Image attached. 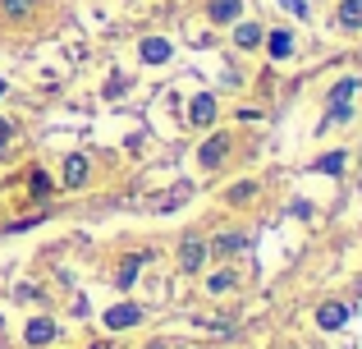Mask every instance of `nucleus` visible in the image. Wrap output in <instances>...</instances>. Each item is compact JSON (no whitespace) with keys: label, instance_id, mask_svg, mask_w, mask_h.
Returning <instances> with one entry per match:
<instances>
[{"label":"nucleus","instance_id":"1","mask_svg":"<svg viewBox=\"0 0 362 349\" xmlns=\"http://www.w3.org/2000/svg\"><path fill=\"white\" fill-rule=\"evenodd\" d=\"M230 147H234V138H230V134L206 138V143L197 147V166H202V171H221V166L230 161Z\"/></svg>","mask_w":362,"mask_h":349},{"label":"nucleus","instance_id":"2","mask_svg":"<svg viewBox=\"0 0 362 349\" xmlns=\"http://www.w3.org/2000/svg\"><path fill=\"white\" fill-rule=\"evenodd\" d=\"M206 262V239H197V234H188L184 244H179V271L184 276H197Z\"/></svg>","mask_w":362,"mask_h":349},{"label":"nucleus","instance_id":"3","mask_svg":"<svg viewBox=\"0 0 362 349\" xmlns=\"http://www.w3.org/2000/svg\"><path fill=\"white\" fill-rule=\"evenodd\" d=\"M262 42H266V28L257 23V18H243V23H234V46H239V51H257Z\"/></svg>","mask_w":362,"mask_h":349},{"label":"nucleus","instance_id":"4","mask_svg":"<svg viewBox=\"0 0 362 349\" xmlns=\"http://www.w3.org/2000/svg\"><path fill=\"white\" fill-rule=\"evenodd\" d=\"M138 55H142L147 64H165L170 55H175V46H170L165 37H142V42H138Z\"/></svg>","mask_w":362,"mask_h":349},{"label":"nucleus","instance_id":"5","mask_svg":"<svg viewBox=\"0 0 362 349\" xmlns=\"http://www.w3.org/2000/svg\"><path fill=\"white\" fill-rule=\"evenodd\" d=\"M188 120H193L197 129H206L216 120V92H197L193 97V106H188Z\"/></svg>","mask_w":362,"mask_h":349},{"label":"nucleus","instance_id":"6","mask_svg":"<svg viewBox=\"0 0 362 349\" xmlns=\"http://www.w3.org/2000/svg\"><path fill=\"white\" fill-rule=\"evenodd\" d=\"M138 322H142V308L138 304H119V308H110V313H106L110 331H129V326H138Z\"/></svg>","mask_w":362,"mask_h":349},{"label":"nucleus","instance_id":"7","mask_svg":"<svg viewBox=\"0 0 362 349\" xmlns=\"http://www.w3.org/2000/svg\"><path fill=\"white\" fill-rule=\"evenodd\" d=\"M266 55H271V60H289V55H293V33H289V28L266 33Z\"/></svg>","mask_w":362,"mask_h":349},{"label":"nucleus","instance_id":"8","mask_svg":"<svg viewBox=\"0 0 362 349\" xmlns=\"http://www.w3.org/2000/svg\"><path fill=\"white\" fill-rule=\"evenodd\" d=\"M247 248V234H216L211 244H206V253H211V258H230V253H243Z\"/></svg>","mask_w":362,"mask_h":349},{"label":"nucleus","instance_id":"9","mask_svg":"<svg viewBox=\"0 0 362 349\" xmlns=\"http://www.w3.org/2000/svg\"><path fill=\"white\" fill-rule=\"evenodd\" d=\"M142 267H147V253H129V258L119 262V271H115V285H119V290H129L133 280H138V271H142Z\"/></svg>","mask_w":362,"mask_h":349},{"label":"nucleus","instance_id":"10","mask_svg":"<svg viewBox=\"0 0 362 349\" xmlns=\"http://www.w3.org/2000/svg\"><path fill=\"white\" fill-rule=\"evenodd\" d=\"M23 341L28 345H51L55 341V322L51 317H33V322L23 326Z\"/></svg>","mask_w":362,"mask_h":349},{"label":"nucleus","instance_id":"11","mask_svg":"<svg viewBox=\"0 0 362 349\" xmlns=\"http://www.w3.org/2000/svg\"><path fill=\"white\" fill-rule=\"evenodd\" d=\"M335 18H339L344 33H362V0H344V5L335 9Z\"/></svg>","mask_w":362,"mask_h":349},{"label":"nucleus","instance_id":"12","mask_svg":"<svg viewBox=\"0 0 362 349\" xmlns=\"http://www.w3.org/2000/svg\"><path fill=\"white\" fill-rule=\"evenodd\" d=\"M243 0H211V23H239Z\"/></svg>","mask_w":362,"mask_h":349},{"label":"nucleus","instance_id":"13","mask_svg":"<svg viewBox=\"0 0 362 349\" xmlns=\"http://www.w3.org/2000/svg\"><path fill=\"white\" fill-rule=\"evenodd\" d=\"M88 184V156H69L64 161V188H83Z\"/></svg>","mask_w":362,"mask_h":349},{"label":"nucleus","instance_id":"14","mask_svg":"<svg viewBox=\"0 0 362 349\" xmlns=\"http://www.w3.org/2000/svg\"><path fill=\"white\" fill-rule=\"evenodd\" d=\"M317 322H321V331H339V326L349 322V308H344V304H326V308L317 313Z\"/></svg>","mask_w":362,"mask_h":349},{"label":"nucleus","instance_id":"15","mask_svg":"<svg viewBox=\"0 0 362 349\" xmlns=\"http://www.w3.org/2000/svg\"><path fill=\"white\" fill-rule=\"evenodd\" d=\"M252 198H257V184H252V179H239V184L225 193V202H230V207H247Z\"/></svg>","mask_w":362,"mask_h":349},{"label":"nucleus","instance_id":"16","mask_svg":"<svg viewBox=\"0 0 362 349\" xmlns=\"http://www.w3.org/2000/svg\"><path fill=\"white\" fill-rule=\"evenodd\" d=\"M362 88L358 79H339L335 88H330V106H349V101H354V92Z\"/></svg>","mask_w":362,"mask_h":349},{"label":"nucleus","instance_id":"17","mask_svg":"<svg viewBox=\"0 0 362 349\" xmlns=\"http://www.w3.org/2000/svg\"><path fill=\"white\" fill-rule=\"evenodd\" d=\"M344 166H349V152H326L317 161V171L321 175H344Z\"/></svg>","mask_w":362,"mask_h":349},{"label":"nucleus","instance_id":"18","mask_svg":"<svg viewBox=\"0 0 362 349\" xmlns=\"http://www.w3.org/2000/svg\"><path fill=\"white\" fill-rule=\"evenodd\" d=\"M33 5H37V0H0V14H5V18H28Z\"/></svg>","mask_w":362,"mask_h":349},{"label":"nucleus","instance_id":"19","mask_svg":"<svg viewBox=\"0 0 362 349\" xmlns=\"http://www.w3.org/2000/svg\"><path fill=\"white\" fill-rule=\"evenodd\" d=\"M349 115H354V110H349V106H330L326 115H321V129H335V125H344Z\"/></svg>","mask_w":362,"mask_h":349},{"label":"nucleus","instance_id":"20","mask_svg":"<svg viewBox=\"0 0 362 349\" xmlns=\"http://www.w3.org/2000/svg\"><path fill=\"white\" fill-rule=\"evenodd\" d=\"M230 285H234V271H216V276L206 280V290H211V294H225Z\"/></svg>","mask_w":362,"mask_h":349},{"label":"nucleus","instance_id":"21","mask_svg":"<svg viewBox=\"0 0 362 349\" xmlns=\"http://www.w3.org/2000/svg\"><path fill=\"white\" fill-rule=\"evenodd\" d=\"M188 193H193V188H188V184H179V188H175V193H170V198H165V202H160V207H165V212H170V207H179V202H184Z\"/></svg>","mask_w":362,"mask_h":349},{"label":"nucleus","instance_id":"22","mask_svg":"<svg viewBox=\"0 0 362 349\" xmlns=\"http://www.w3.org/2000/svg\"><path fill=\"white\" fill-rule=\"evenodd\" d=\"M28 184H33V193H37V198H46V188H51V179H46L42 171H33V179H28Z\"/></svg>","mask_w":362,"mask_h":349},{"label":"nucleus","instance_id":"23","mask_svg":"<svg viewBox=\"0 0 362 349\" xmlns=\"http://www.w3.org/2000/svg\"><path fill=\"white\" fill-rule=\"evenodd\" d=\"M280 5H284V9H289V14H298V18H303V14H308V0H280Z\"/></svg>","mask_w":362,"mask_h":349},{"label":"nucleus","instance_id":"24","mask_svg":"<svg viewBox=\"0 0 362 349\" xmlns=\"http://www.w3.org/2000/svg\"><path fill=\"white\" fill-rule=\"evenodd\" d=\"M9 138H14V125H9V120H0V152L9 147Z\"/></svg>","mask_w":362,"mask_h":349},{"label":"nucleus","instance_id":"25","mask_svg":"<svg viewBox=\"0 0 362 349\" xmlns=\"http://www.w3.org/2000/svg\"><path fill=\"white\" fill-rule=\"evenodd\" d=\"M147 349H170V345H165V341H151V345H147Z\"/></svg>","mask_w":362,"mask_h":349},{"label":"nucleus","instance_id":"26","mask_svg":"<svg viewBox=\"0 0 362 349\" xmlns=\"http://www.w3.org/2000/svg\"><path fill=\"white\" fill-rule=\"evenodd\" d=\"M5 92H9V88H5V79H0V97H5Z\"/></svg>","mask_w":362,"mask_h":349},{"label":"nucleus","instance_id":"27","mask_svg":"<svg viewBox=\"0 0 362 349\" xmlns=\"http://www.w3.org/2000/svg\"><path fill=\"white\" fill-rule=\"evenodd\" d=\"M92 349H101V345H92Z\"/></svg>","mask_w":362,"mask_h":349},{"label":"nucleus","instance_id":"28","mask_svg":"<svg viewBox=\"0 0 362 349\" xmlns=\"http://www.w3.org/2000/svg\"><path fill=\"white\" fill-rule=\"evenodd\" d=\"M179 349H188V345H179Z\"/></svg>","mask_w":362,"mask_h":349}]
</instances>
